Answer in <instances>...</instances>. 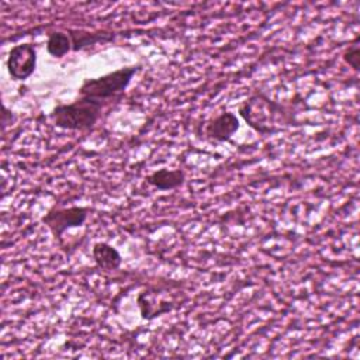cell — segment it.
I'll use <instances>...</instances> for the list:
<instances>
[{"mask_svg":"<svg viewBox=\"0 0 360 360\" xmlns=\"http://www.w3.org/2000/svg\"><path fill=\"white\" fill-rule=\"evenodd\" d=\"M103 103L89 97H79V100L69 104H58L52 112L51 120L62 129L87 131L98 120Z\"/></svg>","mask_w":360,"mask_h":360,"instance_id":"obj_1","label":"cell"},{"mask_svg":"<svg viewBox=\"0 0 360 360\" xmlns=\"http://www.w3.org/2000/svg\"><path fill=\"white\" fill-rule=\"evenodd\" d=\"M138 70L139 65L125 66L96 79H86L79 89V96L89 97L100 103L115 98L124 93Z\"/></svg>","mask_w":360,"mask_h":360,"instance_id":"obj_2","label":"cell"},{"mask_svg":"<svg viewBox=\"0 0 360 360\" xmlns=\"http://www.w3.org/2000/svg\"><path fill=\"white\" fill-rule=\"evenodd\" d=\"M249 101L253 104V107L257 111H260V114L249 110L245 104H242L239 107V114L246 121V124L259 134L274 132L276 131L274 117H276V112L281 111V108L277 104H274L271 100L266 98L263 94H255L253 97L249 98Z\"/></svg>","mask_w":360,"mask_h":360,"instance_id":"obj_3","label":"cell"},{"mask_svg":"<svg viewBox=\"0 0 360 360\" xmlns=\"http://www.w3.org/2000/svg\"><path fill=\"white\" fill-rule=\"evenodd\" d=\"M87 207L73 205L69 208H52L42 217L41 221L49 228L56 239H60L68 229L82 226L87 219Z\"/></svg>","mask_w":360,"mask_h":360,"instance_id":"obj_4","label":"cell"},{"mask_svg":"<svg viewBox=\"0 0 360 360\" xmlns=\"http://www.w3.org/2000/svg\"><path fill=\"white\" fill-rule=\"evenodd\" d=\"M7 70L14 80L28 79L37 66V51L32 44H20L10 49Z\"/></svg>","mask_w":360,"mask_h":360,"instance_id":"obj_5","label":"cell"},{"mask_svg":"<svg viewBox=\"0 0 360 360\" xmlns=\"http://www.w3.org/2000/svg\"><path fill=\"white\" fill-rule=\"evenodd\" d=\"M239 129V120L238 117L231 112L225 111L217 115L215 118L210 120L205 124L204 134L207 138L215 142H228L231 141L232 135Z\"/></svg>","mask_w":360,"mask_h":360,"instance_id":"obj_6","label":"cell"},{"mask_svg":"<svg viewBox=\"0 0 360 360\" xmlns=\"http://www.w3.org/2000/svg\"><path fill=\"white\" fill-rule=\"evenodd\" d=\"M186 176L180 169H159L146 177V183L158 190H174L183 186Z\"/></svg>","mask_w":360,"mask_h":360,"instance_id":"obj_7","label":"cell"},{"mask_svg":"<svg viewBox=\"0 0 360 360\" xmlns=\"http://www.w3.org/2000/svg\"><path fill=\"white\" fill-rule=\"evenodd\" d=\"M91 255L96 266L105 271L117 270L122 262L120 252L105 242H97L91 249Z\"/></svg>","mask_w":360,"mask_h":360,"instance_id":"obj_8","label":"cell"},{"mask_svg":"<svg viewBox=\"0 0 360 360\" xmlns=\"http://www.w3.org/2000/svg\"><path fill=\"white\" fill-rule=\"evenodd\" d=\"M72 39V51H79L86 46L96 45L98 42H110L112 39V34L110 32H87V31H68Z\"/></svg>","mask_w":360,"mask_h":360,"instance_id":"obj_9","label":"cell"},{"mask_svg":"<svg viewBox=\"0 0 360 360\" xmlns=\"http://www.w3.org/2000/svg\"><path fill=\"white\" fill-rule=\"evenodd\" d=\"M46 51L53 58H62L72 51V39L66 31L51 32L46 41Z\"/></svg>","mask_w":360,"mask_h":360,"instance_id":"obj_10","label":"cell"},{"mask_svg":"<svg viewBox=\"0 0 360 360\" xmlns=\"http://www.w3.org/2000/svg\"><path fill=\"white\" fill-rule=\"evenodd\" d=\"M343 60L352 66L354 70H359L360 68V48L357 44H353L349 46L343 53Z\"/></svg>","mask_w":360,"mask_h":360,"instance_id":"obj_11","label":"cell"}]
</instances>
